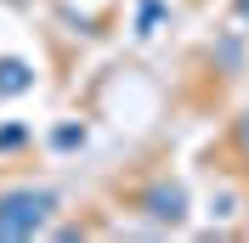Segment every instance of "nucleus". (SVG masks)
<instances>
[{"mask_svg":"<svg viewBox=\"0 0 249 243\" xmlns=\"http://www.w3.org/2000/svg\"><path fill=\"white\" fill-rule=\"evenodd\" d=\"M46 204H51V198H34V192L0 204V232H34V226H40V215H46Z\"/></svg>","mask_w":249,"mask_h":243,"instance_id":"nucleus-1","label":"nucleus"}]
</instances>
